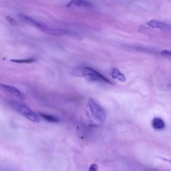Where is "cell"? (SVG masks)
I'll return each instance as SVG.
<instances>
[{"mask_svg":"<svg viewBox=\"0 0 171 171\" xmlns=\"http://www.w3.org/2000/svg\"><path fill=\"white\" fill-rule=\"evenodd\" d=\"M73 75L85 77L91 81L102 82L113 85L112 82L95 70L88 67H79L73 70Z\"/></svg>","mask_w":171,"mask_h":171,"instance_id":"6da1fadb","label":"cell"},{"mask_svg":"<svg viewBox=\"0 0 171 171\" xmlns=\"http://www.w3.org/2000/svg\"><path fill=\"white\" fill-rule=\"evenodd\" d=\"M11 107L30 121L36 123L40 121L39 116L28 107L19 102L11 101L9 103Z\"/></svg>","mask_w":171,"mask_h":171,"instance_id":"7a4b0ae2","label":"cell"},{"mask_svg":"<svg viewBox=\"0 0 171 171\" xmlns=\"http://www.w3.org/2000/svg\"><path fill=\"white\" fill-rule=\"evenodd\" d=\"M88 106L92 114L96 120L103 123L105 120L106 114L104 110L94 100L89 99Z\"/></svg>","mask_w":171,"mask_h":171,"instance_id":"3957f363","label":"cell"},{"mask_svg":"<svg viewBox=\"0 0 171 171\" xmlns=\"http://www.w3.org/2000/svg\"><path fill=\"white\" fill-rule=\"evenodd\" d=\"M47 34L55 36H62L71 34V33L65 29L51 28L44 24L40 30Z\"/></svg>","mask_w":171,"mask_h":171,"instance_id":"277c9868","label":"cell"},{"mask_svg":"<svg viewBox=\"0 0 171 171\" xmlns=\"http://www.w3.org/2000/svg\"><path fill=\"white\" fill-rule=\"evenodd\" d=\"M0 86L2 89L9 93L23 98V93L17 88L12 86L1 84Z\"/></svg>","mask_w":171,"mask_h":171,"instance_id":"5b68a950","label":"cell"},{"mask_svg":"<svg viewBox=\"0 0 171 171\" xmlns=\"http://www.w3.org/2000/svg\"><path fill=\"white\" fill-rule=\"evenodd\" d=\"M147 25L150 27L152 28L166 29L169 28L170 27L167 24L162 21L152 20L149 21L147 23Z\"/></svg>","mask_w":171,"mask_h":171,"instance_id":"8992f818","label":"cell"},{"mask_svg":"<svg viewBox=\"0 0 171 171\" xmlns=\"http://www.w3.org/2000/svg\"><path fill=\"white\" fill-rule=\"evenodd\" d=\"M111 76L113 78L117 79L121 82L126 81V76L117 68H114L112 70Z\"/></svg>","mask_w":171,"mask_h":171,"instance_id":"52a82bcc","label":"cell"},{"mask_svg":"<svg viewBox=\"0 0 171 171\" xmlns=\"http://www.w3.org/2000/svg\"><path fill=\"white\" fill-rule=\"evenodd\" d=\"M152 126L156 129H163L165 127V123L163 121L159 118H155L152 122Z\"/></svg>","mask_w":171,"mask_h":171,"instance_id":"ba28073f","label":"cell"},{"mask_svg":"<svg viewBox=\"0 0 171 171\" xmlns=\"http://www.w3.org/2000/svg\"><path fill=\"white\" fill-rule=\"evenodd\" d=\"M73 4L78 6V7H81V6L88 7V6L92 5L91 3L83 1V0H72L67 5V6L68 7H70Z\"/></svg>","mask_w":171,"mask_h":171,"instance_id":"9c48e42d","label":"cell"},{"mask_svg":"<svg viewBox=\"0 0 171 171\" xmlns=\"http://www.w3.org/2000/svg\"><path fill=\"white\" fill-rule=\"evenodd\" d=\"M18 17H19V19L21 20L31 24L32 25H34L35 26H36V25H37L38 23V21L33 19L31 17L22 14H19L18 15Z\"/></svg>","mask_w":171,"mask_h":171,"instance_id":"30bf717a","label":"cell"},{"mask_svg":"<svg viewBox=\"0 0 171 171\" xmlns=\"http://www.w3.org/2000/svg\"><path fill=\"white\" fill-rule=\"evenodd\" d=\"M39 114L45 120L50 123H59L60 121L58 118L53 116L43 113H40Z\"/></svg>","mask_w":171,"mask_h":171,"instance_id":"8fae6325","label":"cell"},{"mask_svg":"<svg viewBox=\"0 0 171 171\" xmlns=\"http://www.w3.org/2000/svg\"><path fill=\"white\" fill-rule=\"evenodd\" d=\"M11 62L17 63H27L33 62L34 61V60L33 59H27L23 60H11Z\"/></svg>","mask_w":171,"mask_h":171,"instance_id":"7c38bea8","label":"cell"},{"mask_svg":"<svg viewBox=\"0 0 171 171\" xmlns=\"http://www.w3.org/2000/svg\"><path fill=\"white\" fill-rule=\"evenodd\" d=\"M6 19L8 21V22L10 23L11 25H15V24H16V21L14 20L10 16H7L6 17Z\"/></svg>","mask_w":171,"mask_h":171,"instance_id":"4fadbf2b","label":"cell"},{"mask_svg":"<svg viewBox=\"0 0 171 171\" xmlns=\"http://www.w3.org/2000/svg\"><path fill=\"white\" fill-rule=\"evenodd\" d=\"M98 169V167L96 164H94L91 165L89 168V170L92 171H97Z\"/></svg>","mask_w":171,"mask_h":171,"instance_id":"5bb4252c","label":"cell"},{"mask_svg":"<svg viewBox=\"0 0 171 171\" xmlns=\"http://www.w3.org/2000/svg\"><path fill=\"white\" fill-rule=\"evenodd\" d=\"M161 54H169L171 56V51L163 50L161 51Z\"/></svg>","mask_w":171,"mask_h":171,"instance_id":"9a60e30c","label":"cell"},{"mask_svg":"<svg viewBox=\"0 0 171 171\" xmlns=\"http://www.w3.org/2000/svg\"><path fill=\"white\" fill-rule=\"evenodd\" d=\"M160 158L161 159V160H165L166 161H167L168 162L171 163V160H169L167 159H166V158H163V157H160Z\"/></svg>","mask_w":171,"mask_h":171,"instance_id":"2e32d148","label":"cell"}]
</instances>
